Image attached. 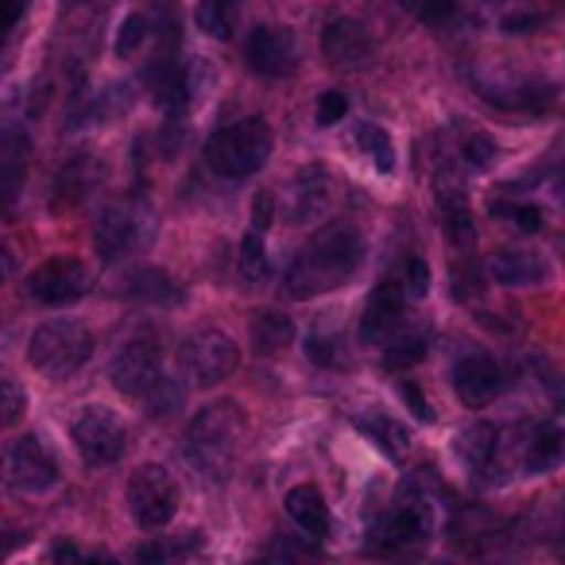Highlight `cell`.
Listing matches in <instances>:
<instances>
[{
	"label": "cell",
	"instance_id": "23",
	"mask_svg": "<svg viewBox=\"0 0 565 565\" xmlns=\"http://www.w3.org/2000/svg\"><path fill=\"white\" fill-rule=\"evenodd\" d=\"M97 182V163L94 156H86V151H78L74 159H66L63 167H58L55 174V198H51V205L55 210H74V205L82 202V198L94 190Z\"/></svg>",
	"mask_w": 565,
	"mask_h": 565
},
{
	"label": "cell",
	"instance_id": "12",
	"mask_svg": "<svg viewBox=\"0 0 565 565\" xmlns=\"http://www.w3.org/2000/svg\"><path fill=\"white\" fill-rule=\"evenodd\" d=\"M74 434V446L78 454L86 457V465L94 469H105V465H117L128 449V430L120 423L117 411L109 407H86L71 426Z\"/></svg>",
	"mask_w": 565,
	"mask_h": 565
},
{
	"label": "cell",
	"instance_id": "20",
	"mask_svg": "<svg viewBox=\"0 0 565 565\" xmlns=\"http://www.w3.org/2000/svg\"><path fill=\"white\" fill-rule=\"evenodd\" d=\"M488 275L503 287H534V282L550 279V264L539 252L526 248H500L488 256Z\"/></svg>",
	"mask_w": 565,
	"mask_h": 565
},
{
	"label": "cell",
	"instance_id": "29",
	"mask_svg": "<svg viewBox=\"0 0 565 565\" xmlns=\"http://www.w3.org/2000/svg\"><path fill=\"white\" fill-rule=\"evenodd\" d=\"M426 349H430L426 333H415V330L395 333V338L384 341V369H392V372L415 369V364L426 356Z\"/></svg>",
	"mask_w": 565,
	"mask_h": 565
},
{
	"label": "cell",
	"instance_id": "8",
	"mask_svg": "<svg viewBox=\"0 0 565 565\" xmlns=\"http://www.w3.org/2000/svg\"><path fill=\"white\" fill-rule=\"evenodd\" d=\"M156 233V217H151L148 205L140 202H113L102 210V217L94 221V244L102 259H125L136 248L151 241Z\"/></svg>",
	"mask_w": 565,
	"mask_h": 565
},
{
	"label": "cell",
	"instance_id": "24",
	"mask_svg": "<svg viewBox=\"0 0 565 565\" xmlns=\"http://www.w3.org/2000/svg\"><path fill=\"white\" fill-rule=\"evenodd\" d=\"M248 333H252V349H256L259 356H275V353H282V349H291L295 322L287 315H279V310H264V315L252 318Z\"/></svg>",
	"mask_w": 565,
	"mask_h": 565
},
{
	"label": "cell",
	"instance_id": "30",
	"mask_svg": "<svg viewBox=\"0 0 565 565\" xmlns=\"http://www.w3.org/2000/svg\"><path fill=\"white\" fill-rule=\"evenodd\" d=\"M356 143L369 151V159H372V167H376V171H384V174L395 171V143L380 125H372V120L356 125Z\"/></svg>",
	"mask_w": 565,
	"mask_h": 565
},
{
	"label": "cell",
	"instance_id": "4",
	"mask_svg": "<svg viewBox=\"0 0 565 565\" xmlns=\"http://www.w3.org/2000/svg\"><path fill=\"white\" fill-rule=\"evenodd\" d=\"M94 356V333L74 318H51L40 322L28 341V361L43 376H74Z\"/></svg>",
	"mask_w": 565,
	"mask_h": 565
},
{
	"label": "cell",
	"instance_id": "27",
	"mask_svg": "<svg viewBox=\"0 0 565 565\" xmlns=\"http://www.w3.org/2000/svg\"><path fill=\"white\" fill-rule=\"evenodd\" d=\"M495 446H500V430H495L492 423L469 426V430H461V438H457V454H461L477 472H492Z\"/></svg>",
	"mask_w": 565,
	"mask_h": 565
},
{
	"label": "cell",
	"instance_id": "22",
	"mask_svg": "<svg viewBox=\"0 0 565 565\" xmlns=\"http://www.w3.org/2000/svg\"><path fill=\"white\" fill-rule=\"evenodd\" d=\"M282 508H287L291 523L299 526V531H307L310 539H326V534H330L333 515H330V503H326L322 488L295 484L291 492H287V500H282Z\"/></svg>",
	"mask_w": 565,
	"mask_h": 565
},
{
	"label": "cell",
	"instance_id": "9",
	"mask_svg": "<svg viewBox=\"0 0 565 565\" xmlns=\"http://www.w3.org/2000/svg\"><path fill=\"white\" fill-rule=\"evenodd\" d=\"M179 480L163 465L148 461L128 477V511L143 531H159L179 515Z\"/></svg>",
	"mask_w": 565,
	"mask_h": 565
},
{
	"label": "cell",
	"instance_id": "5",
	"mask_svg": "<svg viewBox=\"0 0 565 565\" xmlns=\"http://www.w3.org/2000/svg\"><path fill=\"white\" fill-rule=\"evenodd\" d=\"M434 534V508L426 495H399L387 503V511L369 526V550L372 554H415L430 542Z\"/></svg>",
	"mask_w": 565,
	"mask_h": 565
},
{
	"label": "cell",
	"instance_id": "41",
	"mask_svg": "<svg viewBox=\"0 0 565 565\" xmlns=\"http://www.w3.org/2000/svg\"><path fill=\"white\" fill-rule=\"evenodd\" d=\"M508 217L515 221L519 228H526V233H539V228H542V210H539V205L508 202Z\"/></svg>",
	"mask_w": 565,
	"mask_h": 565
},
{
	"label": "cell",
	"instance_id": "21",
	"mask_svg": "<svg viewBox=\"0 0 565 565\" xmlns=\"http://www.w3.org/2000/svg\"><path fill=\"white\" fill-rule=\"evenodd\" d=\"M338 202V179L326 167H307L295 179V221H318Z\"/></svg>",
	"mask_w": 565,
	"mask_h": 565
},
{
	"label": "cell",
	"instance_id": "17",
	"mask_svg": "<svg viewBox=\"0 0 565 565\" xmlns=\"http://www.w3.org/2000/svg\"><path fill=\"white\" fill-rule=\"evenodd\" d=\"M244 58L256 74L264 78H282V74L295 71V58H299V43H295L291 28L279 24H259L256 32L244 43Z\"/></svg>",
	"mask_w": 565,
	"mask_h": 565
},
{
	"label": "cell",
	"instance_id": "3",
	"mask_svg": "<svg viewBox=\"0 0 565 565\" xmlns=\"http://www.w3.org/2000/svg\"><path fill=\"white\" fill-rule=\"evenodd\" d=\"M275 148V136L264 117H244L236 125H225L205 140V163L221 179H248L267 163Z\"/></svg>",
	"mask_w": 565,
	"mask_h": 565
},
{
	"label": "cell",
	"instance_id": "18",
	"mask_svg": "<svg viewBox=\"0 0 565 565\" xmlns=\"http://www.w3.org/2000/svg\"><path fill=\"white\" fill-rule=\"evenodd\" d=\"M403 310H407V302H403V287H399V282H392V279L380 282L376 291L369 295V302H364L361 341L376 345V341L395 338V330H399V322H403Z\"/></svg>",
	"mask_w": 565,
	"mask_h": 565
},
{
	"label": "cell",
	"instance_id": "19",
	"mask_svg": "<svg viewBox=\"0 0 565 565\" xmlns=\"http://www.w3.org/2000/svg\"><path fill=\"white\" fill-rule=\"evenodd\" d=\"M28 156H32V140L24 132L12 128V132L0 136V210H12L24 194Z\"/></svg>",
	"mask_w": 565,
	"mask_h": 565
},
{
	"label": "cell",
	"instance_id": "34",
	"mask_svg": "<svg viewBox=\"0 0 565 565\" xmlns=\"http://www.w3.org/2000/svg\"><path fill=\"white\" fill-rule=\"evenodd\" d=\"M51 562L55 565H120L113 554H105V550H86L78 546V542L63 539L55 542V550H51Z\"/></svg>",
	"mask_w": 565,
	"mask_h": 565
},
{
	"label": "cell",
	"instance_id": "6",
	"mask_svg": "<svg viewBox=\"0 0 565 565\" xmlns=\"http://www.w3.org/2000/svg\"><path fill=\"white\" fill-rule=\"evenodd\" d=\"M565 457V434L554 423H531L523 430L500 434V446H495V461L503 465L500 480L508 477V465H519V472L534 477V472H550L554 465H562ZM492 477V472H488Z\"/></svg>",
	"mask_w": 565,
	"mask_h": 565
},
{
	"label": "cell",
	"instance_id": "11",
	"mask_svg": "<svg viewBox=\"0 0 565 565\" xmlns=\"http://www.w3.org/2000/svg\"><path fill=\"white\" fill-rule=\"evenodd\" d=\"M109 380L117 392L132 395V399H148L159 384L167 380L163 372V345L151 333L132 338L109 364Z\"/></svg>",
	"mask_w": 565,
	"mask_h": 565
},
{
	"label": "cell",
	"instance_id": "15",
	"mask_svg": "<svg viewBox=\"0 0 565 565\" xmlns=\"http://www.w3.org/2000/svg\"><path fill=\"white\" fill-rule=\"evenodd\" d=\"M322 55L330 58L338 71H364L376 58V40L372 32L353 17H333L322 28Z\"/></svg>",
	"mask_w": 565,
	"mask_h": 565
},
{
	"label": "cell",
	"instance_id": "10",
	"mask_svg": "<svg viewBox=\"0 0 565 565\" xmlns=\"http://www.w3.org/2000/svg\"><path fill=\"white\" fill-rule=\"evenodd\" d=\"M0 477L4 484L17 488V492H47L58 484V461L47 446H43L40 434H20L17 441H9V449L0 454Z\"/></svg>",
	"mask_w": 565,
	"mask_h": 565
},
{
	"label": "cell",
	"instance_id": "31",
	"mask_svg": "<svg viewBox=\"0 0 565 565\" xmlns=\"http://www.w3.org/2000/svg\"><path fill=\"white\" fill-rule=\"evenodd\" d=\"M194 20L205 35L228 40V35H233V24H236V4H228V0H205V4H198Z\"/></svg>",
	"mask_w": 565,
	"mask_h": 565
},
{
	"label": "cell",
	"instance_id": "16",
	"mask_svg": "<svg viewBox=\"0 0 565 565\" xmlns=\"http://www.w3.org/2000/svg\"><path fill=\"white\" fill-rule=\"evenodd\" d=\"M454 392L465 407H472V411L488 407V403L503 392V369L495 364V356L484 353V349L465 353L461 361L454 364Z\"/></svg>",
	"mask_w": 565,
	"mask_h": 565
},
{
	"label": "cell",
	"instance_id": "7",
	"mask_svg": "<svg viewBox=\"0 0 565 565\" xmlns=\"http://www.w3.org/2000/svg\"><path fill=\"white\" fill-rule=\"evenodd\" d=\"M241 364V349L228 333L221 330H198L179 345V372L194 387H217L228 380Z\"/></svg>",
	"mask_w": 565,
	"mask_h": 565
},
{
	"label": "cell",
	"instance_id": "14",
	"mask_svg": "<svg viewBox=\"0 0 565 565\" xmlns=\"http://www.w3.org/2000/svg\"><path fill=\"white\" fill-rule=\"evenodd\" d=\"M480 97L508 113H539L554 102V86L534 74H503V71H480L477 78Z\"/></svg>",
	"mask_w": 565,
	"mask_h": 565
},
{
	"label": "cell",
	"instance_id": "45",
	"mask_svg": "<svg viewBox=\"0 0 565 565\" xmlns=\"http://www.w3.org/2000/svg\"><path fill=\"white\" fill-rule=\"evenodd\" d=\"M28 542V534L24 531H12V526H0V562L9 554H17L20 546Z\"/></svg>",
	"mask_w": 565,
	"mask_h": 565
},
{
	"label": "cell",
	"instance_id": "37",
	"mask_svg": "<svg viewBox=\"0 0 565 565\" xmlns=\"http://www.w3.org/2000/svg\"><path fill=\"white\" fill-rule=\"evenodd\" d=\"M143 40H148V17H143V12H132L117 32V55L132 58L136 51L143 47Z\"/></svg>",
	"mask_w": 565,
	"mask_h": 565
},
{
	"label": "cell",
	"instance_id": "32",
	"mask_svg": "<svg viewBox=\"0 0 565 565\" xmlns=\"http://www.w3.org/2000/svg\"><path fill=\"white\" fill-rule=\"evenodd\" d=\"M457 156H461V163L469 171H488L495 163V156H500V148H495V140L488 132H465Z\"/></svg>",
	"mask_w": 565,
	"mask_h": 565
},
{
	"label": "cell",
	"instance_id": "38",
	"mask_svg": "<svg viewBox=\"0 0 565 565\" xmlns=\"http://www.w3.org/2000/svg\"><path fill=\"white\" fill-rule=\"evenodd\" d=\"M403 287H407L415 299H426V291H430V267H426L423 256L403 259Z\"/></svg>",
	"mask_w": 565,
	"mask_h": 565
},
{
	"label": "cell",
	"instance_id": "28",
	"mask_svg": "<svg viewBox=\"0 0 565 565\" xmlns=\"http://www.w3.org/2000/svg\"><path fill=\"white\" fill-rule=\"evenodd\" d=\"M361 430L392 457H403V454H407V446H411V434L403 430L392 415H384V411H376V415H361Z\"/></svg>",
	"mask_w": 565,
	"mask_h": 565
},
{
	"label": "cell",
	"instance_id": "36",
	"mask_svg": "<svg viewBox=\"0 0 565 565\" xmlns=\"http://www.w3.org/2000/svg\"><path fill=\"white\" fill-rule=\"evenodd\" d=\"M241 271H244V279H252V282H259L267 275V252H264V236H259V233L244 236V244H241Z\"/></svg>",
	"mask_w": 565,
	"mask_h": 565
},
{
	"label": "cell",
	"instance_id": "25",
	"mask_svg": "<svg viewBox=\"0 0 565 565\" xmlns=\"http://www.w3.org/2000/svg\"><path fill=\"white\" fill-rule=\"evenodd\" d=\"M202 546V534H167L136 550V565H186Z\"/></svg>",
	"mask_w": 565,
	"mask_h": 565
},
{
	"label": "cell",
	"instance_id": "33",
	"mask_svg": "<svg viewBox=\"0 0 565 565\" xmlns=\"http://www.w3.org/2000/svg\"><path fill=\"white\" fill-rule=\"evenodd\" d=\"M307 356L318 364V369H338L341 364V338L326 326H315L307 338Z\"/></svg>",
	"mask_w": 565,
	"mask_h": 565
},
{
	"label": "cell",
	"instance_id": "40",
	"mask_svg": "<svg viewBox=\"0 0 565 565\" xmlns=\"http://www.w3.org/2000/svg\"><path fill=\"white\" fill-rule=\"evenodd\" d=\"M399 395H403V403H407V411L418 418V423H430V418H434V411L426 407V395H423V387H418V384H411V380H403V384H399Z\"/></svg>",
	"mask_w": 565,
	"mask_h": 565
},
{
	"label": "cell",
	"instance_id": "13",
	"mask_svg": "<svg viewBox=\"0 0 565 565\" xmlns=\"http://www.w3.org/2000/svg\"><path fill=\"white\" fill-rule=\"evenodd\" d=\"M94 287V275L78 256H51L28 275V295L43 307H71Z\"/></svg>",
	"mask_w": 565,
	"mask_h": 565
},
{
	"label": "cell",
	"instance_id": "26",
	"mask_svg": "<svg viewBox=\"0 0 565 565\" xmlns=\"http://www.w3.org/2000/svg\"><path fill=\"white\" fill-rule=\"evenodd\" d=\"M120 291L136 302H182V287L167 271H156V267H140V271H132Z\"/></svg>",
	"mask_w": 565,
	"mask_h": 565
},
{
	"label": "cell",
	"instance_id": "42",
	"mask_svg": "<svg viewBox=\"0 0 565 565\" xmlns=\"http://www.w3.org/2000/svg\"><path fill=\"white\" fill-rule=\"evenodd\" d=\"M271 217H275V198L264 190V194H256V202H252V233L264 236V228L271 225Z\"/></svg>",
	"mask_w": 565,
	"mask_h": 565
},
{
	"label": "cell",
	"instance_id": "35",
	"mask_svg": "<svg viewBox=\"0 0 565 565\" xmlns=\"http://www.w3.org/2000/svg\"><path fill=\"white\" fill-rule=\"evenodd\" d=\"M24 411H28L24 387H20L17 380L0 376V430H4V426H17L20 418H24Z\"/></svg>",
	"mask_w": 565,
	"mask_h": 565
},
{
	"label": "cell",
	"instance_id": "47",
	"mask_svg": "<svg viewBox=\"0 0 565 565\" xmlns=\"http://www.w3.org/2000/svg\"><path fill=\"white\" fill-rule=\"evenodd\" d=\"M12 271H17V259H12V252L0 244V282H9Z\"/></svg>",
	"mask_w": 565,
	"mask_h": 565
},
{
	"label": "cell",
	"instance_id": "39",
	"mask_svg": "<svg viewBox=\"0 0 565 565\" xmlns=\"http://www.w3.org/2000/svg\"><path fill=\"white\" fill-rule=\"evenodd\" d=\"M349 113V97L341 94V89H330V94H322V102H318V125L330 128V125H341Z\"/></svg>",
	"mask_w": 565,
	"mask_h": 565
},
{
	"label": "cell",
	"instance_id": "2",
	"mask_svg": "<svg viewBox=\"0 0 565 565\" xmlns=\"http://www.w3.org/2000/svg\"><path fill=\"white\" fill-rule=\"evenodd\" d=\"M244 446H248V418L236 403H210L205 411H198L182 438L186 465L213 484L233 477Z\"/></svg>",
	"mask_w": 565,
	"mask_h": 565
},
{
	"label": "cell",
	"instance_id": "44",
	"mask_svg": "<svg viewBox=\"0 0 565 565\" xmlns=\"http://www.w3.org/2000/svg\"><path fill=\"white\" fill-rule=\"evenodd\" d=\"M24 17V4L20 0H0V40L12 32V24Z\"/></svg>",
	"mask_w": 565,
	"mask_h": 565
},
{
	"label": "cell",
	"instance_id": "43",
	"mask_svg": "<svg viewBox=\"0 0 565 565\" xmlns=\"http://www.w3.org/2000/svg\"><path fill=\"white\" fill-rule=\"evenodd\" d=\"M539 24H542L539 12H508V17H503V32H515V35L534 32Z\"/></svg>",
	"mask_w": 565,
	"mask_h": 565
},
{
	"label": "cell",
	"instance_id": "46",
	"mask_svg": "<svg viewBox=\"0 0 565 565\" xmlns=\"http://www.w3.org/2000/svg\"><path fill=\"white\" fill-rule=\"evenodd\" d=\"M454 4H430V9H418V17H423V20H449V17H454Z\"/></svg>",
	"mask_w": 565,
	"mask_h": 565
},
{
	"label": "cell",
	"instance_id": "1",
	"mask_svg": "<svg viewBox=\"0 0 565 565\" xmlns=\"http://www.w3.org/2000/svg\"><path fill=\"white\" fill-rule=\"evenodd\" d=\"M364 264V236L353 225H326L282 275V291L291 299H318L345 287Z\"/></svg>",
	"mask_w": 565,
	"mask_h": 565
}]
</instances>
